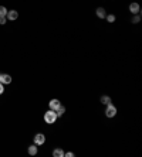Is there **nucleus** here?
<instances>
[{
    "label": "nucleus",
    "mask_w": 142,
    "mask_h": 157,
    "mask_svg": "<svg viewBox=\"0 0 142 157\" xmlns=\"http://www.w3.org/2000/svg\"><path fill=\"white\" fill-rule=\"evenodd\" d=\"M6 17H7V20H10V21H14V20L19 19V11H17V10H9Z\"/></svg>",
    "instance_id": "423d86ee"
},
{
    "label": "nucleus",
    "mask_w": 142,
    "mask_h": 157,
    "mask_svg": "<svg viewBox=\"0 0 142 157\" xmlns=\"http://www.w3.org/2000/svg\"><path fill=\"white\" fill-rule=\"evenodd\" d=\"M141 21V14H132V19H131V23L138 24Z\"/></svg>",
    "instance_id": "ddd939ff"
},
{
    "label": "nucleus",
    "mask_w": 142,
    "mask_h": 157,
    "mask_svg": "<svg viewBox=\"0 0 142 157\" xmlns=\"http://www.w3.org/2000/svg\"><path fill=\"white\" fill-rule=\"evenodd\" d=\"M64 150H63L61 147H56L54 150H53V156L54 157H64Z\"/></svg>",
    "instance_id": "9d476101"
},
{
    "label": "nucleus",
    "mask_w": 142,
    "mask_h": 157,
    "mask_svg": "<svg viewBox=\"0 0 142 157\" xmlns=\"http://www.w3.org/2000/svg\"><path fill=\"white\" fill-rule=\"evenodd\" d=\"M95 14H97L98 19H105L107 17V11H105L104 7H98V9L95 10Z\"/></svg>",
    "instance_id": "6e6552de"
},
{
    "label": "nucleus",
    "mask_w": 142,
    "mask_h": 157,
    "mask_svg": "<svg viewBox=\"0 0 142 157\" xmlns=\"http://www.w3.org/2000/svg\"><path fill=\"white\" fill-rule=\"evenodd\" d=\"M43 119H44V122H46L47 125H54V123L57 122V119H58V116H57L56 111H51V109H48V111L44 113Z\"/></svg>",
    "instance_id": "f257e3e1"
},
{
    "label": "nucleus",
    "mask_w": 142,
    "mask_h": 157,
    "mask_svg": "<svg viewBox=\"0 0 142 157\" xmlns=\"http://www.w3.org/2000/svg\"><path fill=\"white\" fill-rule=\"evenodd\" d=\"M99 102H101L102 105H108V103L112 102V99H111V96H108V95H102V96L99 98Z\"/></svg>",
    "instance_id": "9b49d317"
},
{
    "label": "nucleus",
    "mask_w": 142,
    "mask_h": 157,
    "mask_svg": "<svg viewBox=\"0 0 142 157\" xmlns=\"http://www.w3.org/2000/svg\"><path fill=\"white\" fill-rule=\"evenodd\" d=\"M33 142H34V144H37V146H43V144L46 143V136L43 133H37L34 136Z\"/></svg>",
    "instance_id": "7ed1b4c3"
},
{
    "label": "nucleus",
    "mask_w": 142,
    "mask_h": 157,
    "mask_svg": "<svg viewBox=\"0 0 142 157\" xmlns=\"http://www.w3.org/2000/svg\"><path fill=\"white\" fill-rule=\"evenodd\" d=\"M117 113H118V109H117V106L114 105L112 102L108 103V105H105V116L107 118H115Z\"/></svg>",
    "instance_id": "f03ea898"
},
{
    "label": "nucleus",
    "mask_w": 142,
    "mask_h": 157,
    "mask_svg": "<svg viewBox=\"0 0 142 157\" xmlns=\"http://www.w3.org/2000/svg\"><path fill=\"white\" fill-rule=\"evenodd\" d=\"M0 82L3 85H9V83H11V77L9 74H2L0 72Z\"/></svg>",
    "instance_id": "0eeeda50"
},
{
    "label": "nucleus",
    "mask_w": 142,
    "mask_h": 157,
    "mask_svg": "<svg viewBox=\"0 0 142 157\" xmlns=\"http://www.w3.org/2000/svg\"><path fill=\"white\" fill-rule=\"evenodd\" d=\"M56 113H57V116H58V118H61V116L66 113V106H64V105L61 103V105H60V108H58V109L56 111Z\"/></svg>",
    "instance_id": "f8f14e48"
},
{
    "label": "nucleus",
    "mask_w": 142,
    "mask_h": 157,
    "mask_svg": "<svg viewBox=\"0 0 142 157\" xmlns=\"http://www.w3.org/2000/svg\"><path fill=\"white\" fill-rule=\"evenodd\" d=\"M7 23V17H0V26H5Z\"/></svg>",
    "instance_id": "dca6fc26"
},
{
    "label": "nucleus",
    "mask_w": 142,
    "mask_h": 157,
    "mask_svg": "<svg viewBox=\"0 0 142 157\" xmlns=\"http://www.w3.org/2000/svg\"><path fill=\"white\" fill-rule=\"evenodd\" d=\"M3 92H5V85L0 82V95H3Z\"/></svg>",
    "instance_id": "a211bd4d"
},
{
    "label": "nucleus",
    "mask_w": 142,
    "mask_h": 157,
    "mask_svg": "<svg viewBox=\"0 0 142 157\" xmlns=\"http://www.w3.org/2000/svg\"><path fill=\"white\" fill-rule=\"evenodd\" d=\"M27 153L30 154V156H36L38 153V147H37V144H31V146H28V149H27Z\"/></svg>",
    "instance_id": "1a4fd4ad"
},
{
    "label": "nucleus",
    "mask_w": 142,
    "mask_h": 157,
    "mask_svg": "<svg viewBox=\"0 0 142 157\" xmlns=\"http://www.w3.org/2000/svg\"><path fill=\"white\" fill-rule=\"evenodd\" d=\"M129 11H131L132 14H139V11H141V6H139V3L132 2V3L129 5Z\"/></svg>",
    "instance_id": "39448f33"
},
{
    "label": "nucleus",
    "mask_w": 142,
    "mask_h": 157,
    "mask_svg": "<svg viewBox=\"0 0 142 157\" xmlns=\"http://www.w3.org/2000/svg\"><path fill=\"white\" fill-rule=\"evenodd\" d=\"M107 21L108 23H115V20H117V17H115V14H107Z\"/></svg>",
    "instance_id": "4468645a"
},
{
    "label": "nucleus",
    "mask_w": 142,
    "mask_h": 157,
    "mask_svg": "<svg viewBox=\"0 0 142 157\" xmlns=\"http://www.w3.org/2000/svg\"><path fill=\"white\" fill-rule=\"evenodd\" d=\"M64 157H74V153L73 152H66L64 153Z\"/></svg>",
    "instance_id": "f3484780"
},
{
    "label": "nucleus",
    "mask_w": 142,
    "mask_h": 157,
    "mask_svg": "<svg viewBox=\"0 0 142 157\" xmlns=\"http://www.w3.org/2000/svg\"><path fill=\"white\" fill-rule=\"evenodd\" d=\"M7 11H9V10L6 9L5 6H0V17H6V16H7Z\"/></svg>",
    "instance_id": "2eb2a0df"
},
{
    "label": "nucleus",
    "mask_w": 142,
    "mask_h": 157,
    "mask_svg": "<svg viewBox=\"0 0 142 157\" xmlns=\"http://www.w3.org/2000/svg\"><path fill=\"white\" fill-rule=\"evenodd\" d=\"M60 105H61V102H60V99H57V98H54V99H51V101L48 102V108L51 111H57L60 108Z\"/></svg>",
    "instance_id": "20e7f679"
}]
</instances>
